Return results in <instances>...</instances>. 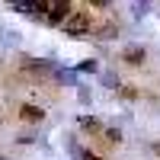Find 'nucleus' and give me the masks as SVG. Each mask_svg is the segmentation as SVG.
<instances>
[{
  "mask_svg": "<svg viewBox=\"0 0 160 160\" xmlns=\"http://www.w3.org/2000/svg\"><path fill=\"white\" fill-rule=\"evenodd\" d=\"M102 135H106L109 144H118V141H122V128H118V125H109V128H102Z\"/></svg>",
  "mask_w": 160,
  "mask_h": 160,
  "instance_id": "f8f14e48",
  "label": "nucleus"
},
{
  "mask_svg": "<svg viewBox=\"0 0 160 160\" xmlns=\"http://www.w3.org/2000/svg\"><path fill=\"white\" fill-rule=\"evenodd\" d=\"M115 32H118V29H115V22H106V26H99V29H96L99 38H112Z\"/></svg>",
  "mask_w": 160,
  "mask_h": 160,
  "instance_id": "4468645a",
  "label": "nucleus"
},
{
  "mask_svg": "<svg viewBox=\"0 0 160 160\" xmlns=\"http://www.w3.org/2000/svg\"><path fill=\"white\" fill-rule=\"evenodd\" d=\"M148 3H151V0H148Z\"/></svg>",
  "mask_w": 160,
  "mask_h": 160,
  "instance_id": "aec40b11",
  "label": "nucleus"
},
{
  "mask_svg": "<svg viewBox=\"0 0 160 160\" xmlns=\"http://www.w3.org/2000/svg\"><path fill=\"white\" fill-rule=\"evenodd\" d=\"M55 80H58L61 87H77L80 83V74L74 68H55Z\"/></svg>",
  "mask_w": 160,
  "mask_h": 160,
  "instance_id": "39448f33",
  "label": "nucleus"
},
{
  "mask_svg": "<svg viewBox=\"0 0 160 160\" xmlns=\"http://www.w3.org/2000/svg\"><path fill=\"white\" fill-rule=\"evenodd\" d=\"M77 99H80V106H90L93 102V90L87 83H77Z\"/></svg>",
  "mask_w": 160,
  "mask_h": 160,
  "instance_id": "9b49d317",
  "label": "nucleus"
},
{
  "mask_svg": "<svg viewBox=\"0 0 160 160\" xmlns=\"http://www.w3.org/2000/svg\"><path fill=\"white\" fill-rule=\"evenodd\" d=\"M19 118H22V122H29V125H38V122L45 118V112L38 109V106L26 102V106H19Z\"/></svg>",
  "mask_w": 160,
  "mask_h": 160,
  "instance_id": "423d86ee",
  "label": "nucleus"
},
{
  "mask_svg": "<svg viewBox=\"0 0 160 160\" xmlns=\"http://www.w3.org/2000/svg\"><path fill=\"white\" fill-rule=\"evenodd\" d=\"M80 160H102L99 154H93V151H83V157H80Z\"/></svg>",
  "mask_w": 160,
  "mask_h": 160,
  "instance_id": "dca6fc26",
  "label": "nucleus"
},
{
  "mask_svg": "<svg viewBox=\"0 0 160 160\" xmlns=\"http://www.w3.org/2000/svg\"><path fill=\"white\" fill-rule=\"evenodd\" d=\"M90 3H96V7H109L112 0H90Z\"/></svg>",
  "mask_w": 160,
  "mask_h": 160,
  "instance_id": "f3484780",
  "label": "nucleus"
},
{
  "mask_svg": "<svg viewBox=\"0 0 160 160\" xmlns=\"http://www.w3.org/2000/svg\"><path fill=\"white\" fill-rule=\"evenodd\" d=\"M148 13H151V3H148V0H135V3H131V16H135V19H144Z\"/></svg>",
  "mask_w": 160,
  "mask_h": 160,
  "instance_id": "1a4fd4ad",
  "label": "nucleus"
},
{
  "mask_svg": "<svg viewBox=\"0 0 160 160\" xmlns=\"http://www.w3.org/2000/svg\"><path fill=\"white\" fill-rule=\"evenodd\" d=\"M7 7H10V10H16V13L32 16V0H7Z\"/></svg>",
  "mask_w": 160,
  "mask_h": 160,
  "instance_id": "9d476101",
  "label": "nucleus"
},
{
  "mask_svg": "<svg viewBox=\"0 0 160 160\" xmlns=\"http://www.w3.org/2000/svg\"><path fill=\"white\" fill-rule=\"evenodd\" d=\"M61 29H64V35H71V38H83V35L93 32V16H90V13H71Z\"/></svg>",
  "mask_w": 160,
  "mask_h": 160,
  "instance_id": "f257e3e1",
  "label": "nucleus"
},
{
  "mask_svg": "<svg viewBox=\"0 0 160 160\" xmlns=\"http://www.w3.org/2000/svg\"><path fill=\"white\" fill-rule=\"evenodd\" d=\"M144 58H148L144 45H128V48H122V61H125V64H144Z\"/></svg>",
  "mask_w": 160,
  "mask_h": 160,
  "instance_id": "7ed1b4c3",
  "label": "nucleus"
},
{
  "mask_svg": "<svg viewBox=\"0 0 160 160\" xmlns=\"http://www.w3.org/2000/svg\"><path fill=\"white\" fill-rule=\"evenodd\" d=\"M0 160H10V157H0Z\"/></svg>",
  "mask_w": 160,
  "mask_h": 160,
  "instance_id": "6ab92c4d",
  "label": "nucleus"
},
{
  "mask_svg": "<svg viewBox=\"0 0 160 160\" xmlns=\"http://www.w3.org/2000/svg\"><path fill=\"white\" fill-rule=\"evenodd\" d=\"M74 71H77V74H99V61H96V58H83V61L74 64Z\"/></svg>",
  "mask_w": 160,
  "mask_h": 160,
  "instance_id": "6e6552de",
  "label": "nucleus"
},
{
  "mask_svg": "<svg viewBox=\"0 0 160 160\" xmlns=\"http://www.w3.org/2000/svg\"><path fill=\"white\" fill-rule=\"evenodd\" d=\"M77 128L87 131V135H99V131H102V118H96V115H80L77 118Z\"/></svg>",
  "mask_w": 160,
  "mask_h": 160,
  "instance_id": "20e7f679",
  "label": "nucleus"
},
{
  "mask_svg": "<svg viewBox=\"0 0 160 160\" xmlns=\"http://www.w3.org/2000/svg\"><path fill=\"white\" fill-rule=\"evenodd\" d=\"M99 83L106 90H118V87H122V77H118V71H102L99 68Z\"/></svg>",
  "mask_w": 160,
  "mask_h": 160,
  "instance_id": "0eeeda50",
  "label": "nucleus"
},
{
  "mask_svg": "<svg viewBox=\"0 0 160 160\" xmlns=\"http://www.w3.org/2000/svg\"><path fill=\"white\" fill-rule=\"evenodd\" d=\"M151 151H154V154L160 157V141H154V144H151Z\"/></svg>",
  "mask_w": 160,
  "mask_h": 160,
  "instance_id": "a211bd4d",
  "label": "nucleus"
},
{
  "mask_svg": "<svg viewBox=\"0 0 160 160\" xmlns=\"http://www.w3.org/2000/svg\"><path fill=\"white\" fill-rule=\"evenodd\" d=\"M118 96H122L125 102H135V99H138V90H135V87H118Z\"/></svg>",
  "mask_w": 160,
  "mask_h": 160,
  "instance_id": "ddd939ff",
  "label": "nucleus"
},
{
  "mask_svg": "<svg viewBox=\"0 0 160 160\" xmlns=\"http://www.w3.org/2000/svg\"><path fill=\"white\" fill-rule=\"evenodd\" d=\"M22 71H29L35 77H48V74H55V61H48V58H22Z\"/></svg>",
  "mask_w": 160,
  "mask_h": 160,
  "instance_id": "f03ea898",
  "label": "nucleus"
},
{
  "mask_svg": "<svg viewBox=\"0 0 160 160\" xmlns=\"http://www.w3.org/2000/svg\"><path fill=\"white\" fill-rule=\"evenodd\" d=\"M35 141V135H29V131H22V135H19V144H32Z\"/></svg>",
  "mask_w": 160,
  "mask_h": 160,
  "instance_id": "2eb2a0df",
  "label": "nucleus"
}]
</instances>
